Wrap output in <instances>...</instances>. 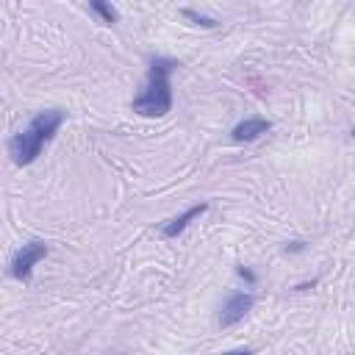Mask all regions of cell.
<instances>
[{
    "label": "cell",
    "mask_w": 355,
    "mask_h": 355,
    "mask_svg": "<svg viewBox=\"0 0 355 355\" xmlns=\"http://www.w3.org/2000/svg\"><path fill=\"white\" fill-rule=\"evenodd\" d=\"M181 15H184L186 20H192L195 26H203V28H217V26H220V23H217L214 17H206V15H200V12H195V9H184Z\"/></svg>",
    "instance_id": "obj_8"
},
{
    "label": "cell",
    "mask_w": 355,
    "mask_h": 355,
    "mask_svg": "<svg viewBox=\"0 0 355 355\" xmlns=\"http://www.w3.org/2000/svg\"><path fill=\"white\" fill-rule=\"evenodd\" d=\"M64 122V111L50 108V111H39L12 142H9V153L12 161L17 166H28L42 155V147L56 136V131Z\"/></svg>",
    "instance_id": "obj_1"
},
{
    "label": "cell",
    "mask_w": 355,
    "mask_h": 355,
    "mask_svg": "<svg viewBox=\"0 0 355 355\" xmlns=\"http://www.w3.org/2000/svg\"><path fill=\"white\" fill-rule=\"evenodd\" d=\"M305 250V242H289L286 244V253H303Z\"/></svg>",
    "instance_id": "obj_10"
},
{
    "label": "cell",
    "mask_w": 355,
    "mask_h": 355,
    "mask_svg": "<svg viewBox=\"0 0 355 355\" xmlns=\"http://www.w3.org/2000/svg\"><path fill=\"white\" fill-rule=\"evenodd\" d=\"M45 256H48V244L45 242H28V244H23L15 253V258H12V278L15 280H28L31 272H34V267Z\"/></svg>",
    "instance_id": "obj_3"
},
{
    "label": "cell",
    "mask_w": 355,
    "mask_h": 355,
    "mask_svg": "<svg viewBox=\"0 0 355 355\" xmlns=\"http://www.w3.org/2000/svg\"><path fill=\"white\" fill-rule=\"evenodd\" d=\"M222 355H253V349H231V352H222Z\"/></svg>",
    "instance_id": "obj_11"
},
{
    "label": "cell",
    "mask_w": 355,
    "mask_h": 355,
    "mask_svg": "<svg viewBox=\"0 0 355 355\" xmlns=\"http://www.w3.org/2000/svg\"><path fill=\"white\" fill-rule=\"evenodd\" d=\"M236 275H239L242 280H247L250 286H256V283H258V278H256V272H253L250 267H244V264H239V267H236Z\"/></svg>",
    "instance_id": "obj_9"
},
{
    "label": "cell",
    "mask_w": 355,
    "mask_h": 355,
    "mask_svg": "<svg viewBox=\"0 0 355 355\" xmlns=\"http://www.w3.org/2000/svg\"><path fill=\"white\" fill-rule=\"evenodd\" d=\"M269 128H272L269 119H264V117H250V119H244V122H239V125L233 128V142H256V139H261Z\"/></svg>",
    "instance_id": "obj_6"
},
{
    "label": "cell",
    "mask_w": 355,
    "mask_h": 355,
    "mask_svg": "<svg viewBox=\"0 0 355 355\" xmlns=\"http://www.w3.org/2000/svg\"><path fill=\"white\" fill-rule=\"evenodd\" d=\"M256 305V297L253 294H247V291H233L228 300H225V305H222V311H220V325L222 327H233L236 322H242L244 316H247V311Z\"/></svg>",
    "instance_id": "obj_4"
},
{
    "label": "cell",
    "mask_w": 355,
    "mask_h": 355,
    "mask_svg": "<svg viewBox=\"0 0 355 355\" xmlns=\"http://www.w3.org/2000/svg\"><path fill=\"white\" fill-rule=\"evenodd\" d=\"M175 67H178V61L175 59H164V56H155L150 61L144 92L131 103V108L136 114H142V117H164V114H169V108H172L169 75L175 73Z\"/></svg>",
    "instance_id": "obj_2"
},
{
    "label": "cell",
    "mask_w": 355,
    "mask_h": 355,
    "mask_svg": "<svg viewBox=\"0 0 355 355\" xmlns=\"http://www.w3.org/2000/svg\"><path fill=\"white\" fill-rule=\"evenodd\" d=\"M209 211V203H200V206H192L189 211H184L181 217H172V220H166L164 225H161V236H166V239H175V236H181L195 220H200L203 214Z\"/></svg>",
    "instance_id": "obj_5"
},
{
    "label": "cell",
    "mask_w": 355,
    "mask_h": 355,
    "mask_svg": "<svg viewBox=\"0 0 355 355\" xmlns=\"http://www.w3.org/2000/svg\"><path fill=\"white\" fill-rule=\"evenodd\" d=\"M89 9H92L95 15H100V20H103V23H108V26H114V23L119 20L117 9H114V6H108V3H103V0H92Z\"/></svg>",
    "instance_id": "obj_7"
}]
</instances>
